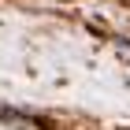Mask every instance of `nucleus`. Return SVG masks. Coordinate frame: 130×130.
Instances as JSON below:
<instances>
[{
  "instance_id": "1",
  "label": "nucleus",
  "mask_w": 130,
  "mask_h": 130,
  "mask_svg": "<svg viewBox=\"0 0 130 130\" xmlns=\"http://www.w3.org/2000/svg\"><path fill=\"white\" fill-rule=\"evenodd\" d=\"M0 119H11V123H30V126H48V119H41V115H26L19 108H4L0 104Z\"/></svg>"
},
{
  "instance_id": "2",
  "label": "nucleus",
  "mask_w": 130,
  "mask_h": 130,
  "mask_svg": "<svg viewBox=\"0 0 130 130\" xmlns=\"http://www.w3.org/2000/svg\"><path fill=\"white\" fill-rule=\"evenodd\" d=\"M119 48H123V52H130V41H126V37H119Z\"/></svg>"
}]
</instances>
